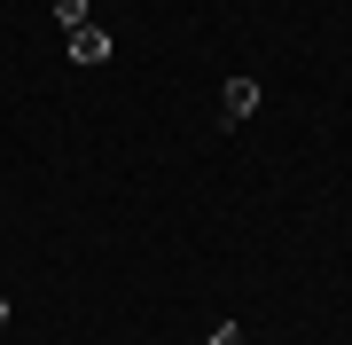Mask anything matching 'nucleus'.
I'll use <instances>...</instances> for the list:
<instances>
[{
	"mask_svg": "<svg viewBox=\"0 0 352 345\" xmlns=\"http://www.w3.org/2000/svg\"><path fill=\"white\" fill-rule=\"evenodd\" d=\"M55 24L78 32V24H94V8H87V0H55Z\"/></svg>",
	"mask_w": 352,
	"mask_h": 345,
	"instance_id": "7ed1b4c3",
	"label": "nucleus"
},
{
	"mask_svg": "<svg viewBox=\"0 0 352 345\" xmlns=\"http://www.w3.org/2000/svg\"><path fill=\"white\" fill-rule=\"evenodd\" d=\"M8 314H16V306H8V298H0V330H8Z\"/></svg>",
	"mask_w": 352,
	"mask_h": 345,
	"instance_id": "39448f33",
	"label": "nucleus"
},
{
	"mask_svg": "<svg viewBox=\"0 0 352 345\" xmlns=\"http://www.w3.org/2000/svg\"><path fill=\"white\" fill-rule=\"evenodd\" d=\"M219 103H227V110H219L227 126H235V118H251V110H258V79H227V94H219Z\"/></svg>",
	"mask_w": 352,
	"mask_h": 345,
	"instance_id": "f03ea898",
	"label": "nucleus"
},
{
	"mask_svg": "<svg viewBox=\"0 0 352 345\" xmlns=\"http://www.w3.org/2000/svg\"><path fill=\"white\" fill-rule=\"evenodd\" d=\"M204 345H243V330H235V322H212V337H204Z\"/></svg>",
	"mask_w": 352,
	"mask_h": 345,
	"instance_id": "20e7f679",
	"label": "nucleus"
},
{
	"mask_svg": "<svg viewBox=\"0 0 352 345\" xmlns=\"http://www.w3.org/2000/svg\"><path fill=\"white\" fill-rule=\"evenodd\" d=\"M63 55H71V63H110V32L78 24V32H63Z\"/></svg>",
	"mask_w": 352,
	"mask_h": 345,
	"instance_id": "f257e3e1",
	"label": "nucleus"
}]
</instances>
